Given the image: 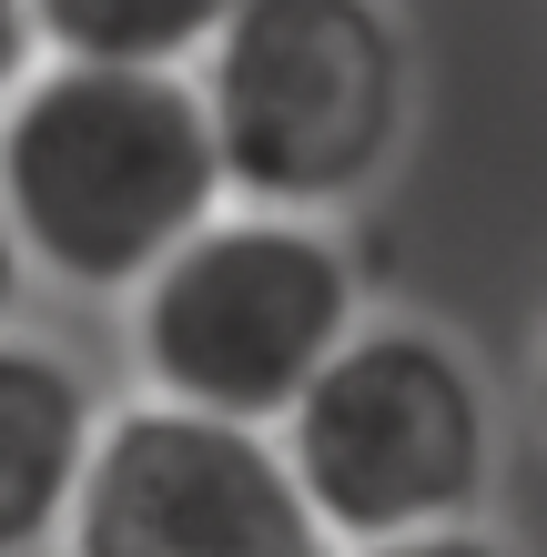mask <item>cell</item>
<instances>
[{"mask_svg":"<svg viewBox=\"0 0 547 557\" xmlns=\"http://www.w3.org/2000/svg\"><path fill=\"white\" fill-rule=\"evenodd\" d=\"M223 193L325 223L385 183L415 102V51L385 0H234L192 61Z\"/></svg>","mask_w":547,"mask_h":557,"instance_id":"2","label":"cell"},{"mask_svg":"<svg viewBox=\"0 0 547 557\" xmlns=\"http://www.w3.org/2000/svg\"><path fill=\"white\" fill-rule=\"evenodd\" d=\"M537 416H547V355H537Z\"/></svg>","mask_w":547,"mask_h":557,"instance_id":"11","label":"cell"},{"mask_svg":"<svg viewBox=\"0 0 547 557\" xmlns=\"http://www.w3.org/2000/svg\"><path fill=\"white\" fill-rule=\"evenodd\" d=\"M234 203L192 102V72L41 61L0 102V223L21 274L72 294H133Z\"/></svg>","mask_w":547,"mask_h":557,"instance_id":"1","label":"cell"},{"mask_svg":"<svg viewBox=\"0 0 547 557\" xmlns=\"http://www.w3.org/2000/svg\"><path fill=\"white\" fill-rule=\"evenodd\" d=\"M91 425H102V396L82 385L72 355H51V345L0 324V557H51L61 547Z\"/></svg>","mask_w":547,"mask_h":557,"instance_id":"6","label":"cell"},{"mask_svg":"<svg viewBox=\"0 0 547 557\" xmlns=\"http://www.w3.org/2000/svg\"><path fill=\"white\" fill-rule=\"evenodd\" d=\"M234 0H30L41 61H102V72H192Z\"/></svg>","mask_w":547,"mask_h":557,"instance_id":"7","label":"cell"},{"mask_svg":"<svg viewBox=\"0 0 547 557\" xmlns=\"http://www.w3.org/2000/svg\"><path fill=\"white\" fill-rule=\"evenodd\" d=\"M21 284H30V274H21V244H11V223H0V324H11V305H21Z\"/></svg>","mask_w":547,"mask_h":557,"instance_id":"10","label":"cell"},{"mask_svg":"<svg viewBox=\"0 0 547 557\" xmlns=\"http://www.w3.org/2000/svg\"><path fill=\"white\" fill-rule=\"evenodd\" d=\"M122 305H133V366L152 406L274 436L325 375V355L365 324V284L325 223L223 203Z\"/></svg>","mask_w":547,"mask_h":557,"instance_id":"3","label":"cell"},{"mask_svg":"<svg viewBox=\"0 0 547 557\" xmlns=\"http://www.w3.org/2000/svg\"><path fill=\"white\" fill-rule=\"evenodd\" d=\"M284 476L304 486L314 528L345 547L467 528L497 476V406L436 324H356L325 375L274 425Z\"/></svg>","mask_w":547,"mask_h":557,"instance_id":"4","label":"cell"},{"mask_svg":"<svg viewBox=\"0 0 547 557\" xmlns=\"http://www.w3.org/2000/svg\"><path fill=\"white\" fill-rule=\"evenodd\" d=\"M61 557H335L264 425L183 406H102L61 517Z\"/></svg>","mask_w":547,"mask_h":557,"instance_id":"5","label":"cell"},{"mask_svg":"<svg viewBox=\"0 0 547 557\" xmlns=\"http://www.w3.org/2000/svg\"><path fill=\"white\" fill-rule=\"evenodd\" d=\"M345 557H518V547H507L497 528H476V517H467V528H426V537H385V547H345Z\"/></svg>","mask_w":547,"mask_h":557,"instance_id":"8","label":"cell"},{"mask_svg":"<svg viewBox=\"0 0 547 557\" xmlns=\"http://www.w3.org/2000/svg\"><path fill=\"white\" fill-rule=\"evenodd\" d=\"M41 72V30H30V0H0V102Z\"/></svg>","mask_w":547,"mask_h":557,"instance_id":"9","label":"cell"}]
</instances>
